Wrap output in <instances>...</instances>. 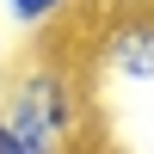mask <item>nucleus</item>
<instances>
[{"label": "nucleus", "mask_w": 154, "mask_h": 154, "mask_svg": "<svg viewBox=\"0 0 154 154\" xmlns=\"http://www.w3.org/2000/svg\"><path fill=\"white\" fill-rule=\"evenodd\" d=\"M0 111H6V123H12V130H19L37 154H68L74 142H80V123H86L80 86H74L68 74L56 68V62L25 68L19 80L6 86Z\"/></svg>", "instance_id": "nucleus-1"}, {"label": "nucleus", "mask_w": 154, "mask_h": 154, "mask_svg": "<svg viewBox=\"0 0 154 154\" xmlns=\"http://www.w3.org/2000/svg\"><path fill=\"white\" fill-rule=\"evenodd\" d=\"M99 56H105V68L117 74V80L154 86V12L117 19V25L105 31V43H99Z\"/></svg>", "instance_id": "nucleus-2"}, {"label": "nucleus", "mask_w": 154, "mask_h": 154, "mask_svg": "<svg viewBox=\"0 0 154 154\" xmlns=\"http://www.w3.org/2000/svg\"><path fill=\"white\" fill-rule=\"evenodd\" d=\"M68 6H74V0H6V19L19 25V31H49Z\"/></svg>", "instance_id": "nucleus-3"}, {"label": "nucleus", "mask_w": 154, "mask_h": 154, "mask_svg": "<svg viewBox=\"0 0 154 154\" xmlns=\"http://www.w3.org/2000/svg\"><path fill=\"white\" fill-rule=\"evenodd\" d=\"M0 154H37V148H31V142H25V136L6 123V111H0Z\"/></svg>", "instance_id": "nucleus-4"}, {"label": "nucleus", "mask_w": 154, "mask_h": 154, "mask_svg": "<svg viewBox=\"0 0 154 154\" xmlns=\"http://www.w3.org/2000/svg\"><path fill=\"white\" fill-rule=\"evenodd\" d=\"M111 6H130V12H148L154 0H111Z\"/></svg>", "instance_id": "nucleus-5"}, {"label": "nucleus", "mask_w": 154, "mask_h": 154, "mask_svg": "<svg viewBox=\"0 0 154 154\" xmlns=\"http://www.w3.org/2000/svg\"><path fill=\"white\" fill-rule=\"evenodd\" d=\"M0 62H6V31H0Z\"/></svg>", "instance_id": "nucleus-6"}]
</instances>
